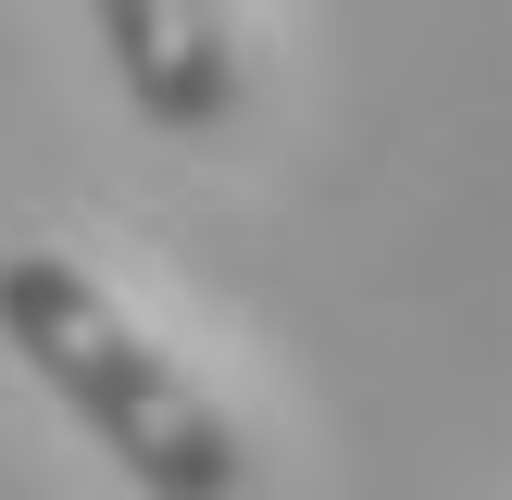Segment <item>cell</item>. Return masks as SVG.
<instances>
[{
	"label": "cell",
	"instance_id": "6da1fadb",
	"mask_svg": "<svg viewBox=\"0 0 512 500\" xmlns=\"http://www.w3.org/2000/svg\"><path fill=\"white\" fill-rule=\"evenodd\" d=\"M0 338L75 400V425H88L150 500H238V475H250L238 425L125 325V300L100 288V275H75L63 250H13V263H0Z\"/></svg>",
	"mask_w": 512,
	"mask_h": 500
},
{
	"label": "cell",
	"instance_id": "7a4b0ae2",
	"mask_svg": "<svg viewBox=\"0 0 512 500\" xmlns=\"http://www.w3.org/2000/svg\"><path fill=\"white\" fill-rule=\"evenodd\" d=\"M100 50H113L125 100H138L163 138H200V125H225V100H238V38H225V13H200V0H100Z\"/></svg>",
	"mask_w": 512,
	"mask_h": 500
}]
</instances>
